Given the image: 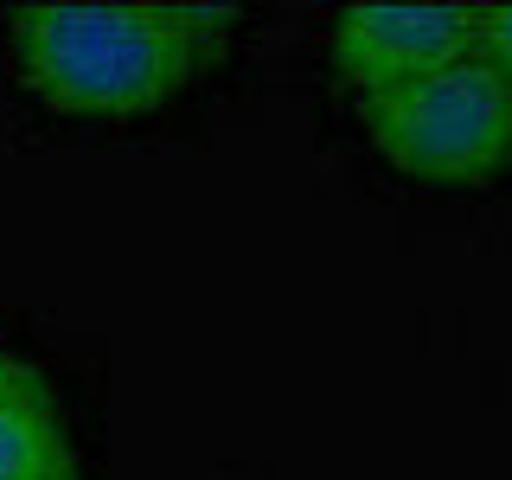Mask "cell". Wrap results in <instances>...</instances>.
<instances>
[{
    "mask_svg": "<svg viewBox=\"0 0 512 480\" xmlns=\"http://www.w3.org/2000/svg\"><path fill=\"white\" fill-rule=\"evenodd\" d=\"M224 13L199 7H122V0H77V7H20L13 13V58L39 103L71 116H141L173 103L212 58Z\"/></svg>",
    "mask_w": 512,
    "mask_h": 480,
    "instance_id": "6da1fadb",
    "label": "cell"
},
{
    "mask_svg": "<svg viewBox=\"0 0 512 480\" xmlns=\"http://www.w3.org/2000/svg\"><path fill=\"white\" fill-rule=\"evenodd\" d=\"M372 148L429 186H480L512 167V84L480 58L359 103Z\"/></svg>",
    "mask_w": 512,
    "mask_h": 480,
    "instance_id": "7a4b0ae2",
    "label": "cell"
},
{
    "mask_svg": "<svg viewBox=\"0 0 512 480\" xmlns=\"http://www.w3.org/2000/svg\"><path fill=\"white\" fill-rule=\"evenodd\" d=\"M474 32H480V7H455V0L346 7L333 20V71H340L346 90H359V103L365 96H391L474 58Z\"/></svg>",
    "mask_w": 512,
    "mask_h": 480,
    "instance_id": "3957f363",
    "label": "cell"
},
{
    "mask_svg": "<svg viewBox=\"0 0 512 480\" xmlns=\"http://www.w3.org/2000/svg\"><path fill=\"white\" fill-rule=\"evenodd\" d=\"M0 480H71L64 423L26 365L0 372Z\"/></svg>",
    "mask_w": 512,
    "mask_h": 480,
    "instance_id": "277c9868",
    "label": "cell"
},
{
    "mask_svg": "<svg viewBox=\"0 0 512 480\" xmlns=\"http://www.w3.org/2000/svg\"><path fill=\"white\" fill-rule=\"evenodd\" d=\"M474 58L487 71H500L512 84V7H480V32H474Z\"/></svg>",
    "mask_w": 512,
    "mask_h": 480,
    "instance_id": "5b68a950",
    "label": "cell"
},
{
    "mask_svg": "<svg viewBox=\"0 0 512 480\" xmlns=\"http://www.w3.org/2000/svg\"><path fill=\"white\" fill-rule=\"evenodd\" d=\"M13 365H20V359H13V352H0V372H13Z\"/></svg>",
    "mask_w": 512,
    "mask_h": 480,
    "instance_id": "8992f818",
    "label": "cell"
}]
</instances>
